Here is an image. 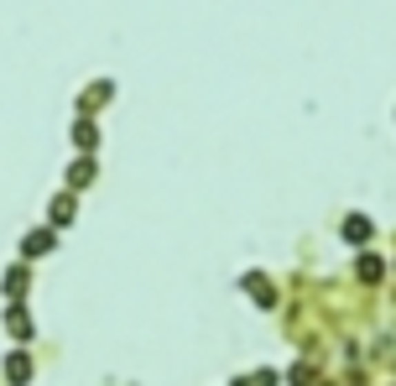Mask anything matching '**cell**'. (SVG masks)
Here are the masks:
<instances>
[{
  "label": "cell",
  "instance_id": "obj_10",
  "mask_svg": "<svg viewBox=\"0 0 396 386\" xmlns=\"http://www.w3.org/2000/svg\"><path fill=\"white\" fill-rule=\"evenodd\" d=\"M355 271H360V277H365V282H375V277H381V261H375V256H370V251H365V256H360V261H355Z\"/></svg>",
  "mask_w": 396,
  "mask_h": 386
},
{
  "label": "cell",
  "instance_id": "obj_6",
  "mask_svg": "<svg viewBox=\"0 0 396 386\" xmlns=\"http://www.w3.org/2000/svg\"><path fill=\"white\" fill-rule=\"evenodd\" d=\"M83 183H94V157H79V162L68 167V193H73V188H83Z\"/></svg>",
  "mask_w": 396,
  "mask_h": 386
},
{
  "label": "cell",
  "instance_id": "obj_4",
  "mask_svg": "<svg viewBox=\"0 0 396 386\" xmlns=\"http://www.w3.org/2000/svg\"><path fill=\"white\" fill-rule=\"evenodd\" d=\"M47 251H52V230H32V235L21 240V256H26V261L47 256Z\"/></svg>",
  "mask_w": 396,
  "mask_h": 386
},
{
  "label": "cell",
  "instance_id": "obj_8",
  "mask_svg": "<svg viewBox=\"0 0 396 386\" xmlns=\"http://www.w3.org/2000/svg\"><path fill=\"white\" fill-rule=\"evenodd\" d=\"M73 141H79V152L89 157V152H94V141H99V131H94V120H73Z\"/></svg>",
  "mask_w": 396,
  "mask_h": 386
},
{
  "label": "cell",
  "instance_id": "obj_5",
  "mask_svg": "<svg viewBox=\"0 0 396 386\" xmlns=\"http://www.w3.org/2000/svg\"><path fill=\"white\" fill-rule=\"evenodd\" d=\"M245 287H250V298H256L261 308H271V303H277V293H271V282L261 277V271H250V277H245Z\"/></svg>",
  "mask_w": 396,
  "mask_h": 386
},
{
  "label": "cell",
  "instance_id": "obj_9",
  "mask_svg": "<svg viewBox=\"0 0 396 386\" xmlns=\"http://www.w3.org/2000/svg\"><path fill=\"white\" fill-rule=\"evenodd\" d=\"M6 293H11V303H21V293H26V267H11V271H6Z\"/></svg>",
  "mask_w": 396,
  "mask_h": 386
},
{
  "label": "cell",
  "instance_id": "obj_11",
  "mask_svg": "<svg viewBox=\"0 0 396 386\" xmlns=\"http://www.w3.org/2000/svg\"><path fill=\"white\" fill-rule=\"evenodd\" d=\"M105 99H110V84H94V89L83 94V110H94V105H105Z\"/></svg>",
  "mask_w": 396,
  "mask_h": 386
},
{
  "label": "cell",
  "instance_id": "obj_7",
  "mask_svg": "<svg viewBox=\"0 0 396 386\" xmlns=\"http://www.w3.org/2000/svg\"><path fill=\"white\" fill-rule=\"evenodd\" d=\"M47 209H52V230H58V224H68V220H73V209H79V204H73V193H58V199L47 204Z\"/></svg>",
  "mask_w": 396,
  "mask_h": 386
},
{
  "label": "cell",
  "instance_id": "obj_3",
  "mask_svg": "<svg viewBox=\"0 0 396 386\" xmlns=\"http://www.w3.org/2000/svg\"><path fill=\"white\" fill-rule=\"evenodd\" d=\"M339 235H344L350 246H365V240H370V220H365V214H344V224H339Z\"/></svg>",
  "mask_w": 396,
  "mask_h": 386
},
{
  "label": "cell",
  "instance_id": "obj_12",
  "mask_svg": "<svg viewBox=\"0 0 396 386\" xmlns=\"http://www.w3.org/2000/svg\"><path fill=\"white\" fill-rule=\"evenodd\" d=\"M235 386H277V371H256L250 381H235Z\"/></svg>",
  "mask_w": 396,
  "mask_h": 386
},
{
  "label": "cell",
  "instance_id": "obj_1",
  "mask_svg": "<svg viewBox=\"0 0 396 386\" xmlns=\"http://www.w3.org/2000/svg\"><path fill=\"white\" fill-rule=\"evenodd\" d=\"M6 329H11V340H32V334H37V324H32V313H26V308L21 303H11V308H6Z\"/></svg>",
  "mask_w": 396,
  "mask_h": 386
},
{
  "label": "cell",
  "instance_id": "obj_2",
  "mask_svg": "<svg viewBox=\"0 0 396 386\" xmlns=\"http://www.w3.org/2000/svg\"><path fill=\"white\" fill-rule=\"evenodd\" d=\"M6 381H11V386H26V381H32V355H26V350H11V355H6Z\"/></svg>",
  "mask_w": 396,
  "mask_h": 386
}]
</instances>
